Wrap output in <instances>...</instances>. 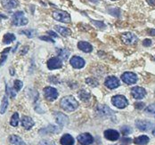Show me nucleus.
I'll return each mask as SVG.
<instances>
[{
    "label": "nucleus",
    "instance_id": "nucleus-25",
    "mask_svg": "<svg viewBox=\"0 0 155 145\" xmlns=\"http://www.w3.org/2000/svg\"><path fill=\"white\" fill-rule=\"evenodd\" d=\"M78 95L79 97V99H80L81 101H83V102H87V101L90 99V97H91L90 93H89L87 90H86V89L80 90V91L78 92Z\"/></svg>",
    "mask_w": 155,
    "mask_h": 145
},
{
    "label": "nucleus",
    "instance_id": "nucleus-34",
    "mask_svg": "<svg viewBox=\"0 0 155 145\" xmlns=\"http://www.w3.org/2000/svg\"><path fill=\"white\" fill-rule=\"evenodd\" d=\"M86 83H87V85L93 86V87L98 85V81L96 80V79H94V78H87V79H86Z\"/></svg>",
    "mask_w": 155,
    "mask_h": 145
},
{
    "label": "nucleus",
    "instance_id": "nucleus-12",
    "mask_svg": "<svg viewBox=\"0 0 155 145\" xmlns=\"http://www.w3.org/2000/svg\"><path fill=\"white\" fill-rule=\"evenodd\" d=\"M131 95L137 100H142L143 98L146 95V91L144 88L140 87V86H135L131 89Z\"/></svg>",
    "mask_w": 155,
    "mask_h": 145
},
{
    "label": "nucleus",
    "instance_id": "nucleus-43",
    "mask_svg": "<svg viewBox=\"0 0 155 145\" xmlns=\"http://www.w3.org/2000/svg\"><path fill=\"white\" fill-rule=\"evenodd\" d=\"M1 54H2V58L0 59V65L3 64L5 62L6 58H7V54H3V53H1Z\"/></svg>",
    "mask_w": 155,
    "mask_h": 145
},
{
    "label": "nucleus",
    "instance_id": "nucleus-28",
    "mask_svg": "<svg viewBox=\"0 0 155 145\" xmlns=\"http://www.w3.org/2000/svg\"><path fill=\"white\" fill-rule=\"evenodd\" d=\"M8 99L6 96H4L3 98V101H2V104H1V107H0V114H4V113L7 110V107H8Z\"/></svg>",
    "mask_w": 155,
    "mask_h": 145
},
{
    "label": "nucleus",
    "instance_id": "nucleus-26",
    "mask_svg": "<svg viewBox=\"0 0 155 145\" xmlns=\"http://www.w3.org/2000/svg\"><path fill=\"white\" fill-rule=\"evenodd\" d=\"M15 36L13 33H6L3 37V43L5 45H9L11 43H13L15 40Z\"/></svg>",
    "mask_w": 155,
    "mask_h": 145
},
{
    "label": "nucleus",
    "instance_id": "nucleus-20",
    "mask_svg": "<svg viewBox=\"0 0 155 145\" xmlns=\"http://www.w3.org/2000/svg\"><path fill=\"white\" fill-rule=\"evenodd\" d=\"M78 47L85 53H91L93 51V47L86 41H80L78 43Z\"/></svg>",
    "mask_w": 155,
    "mask_h": 145
},
{
    "label": "nucleus",
    "instance_id": "nucleus-29",
    "mask_svg": "<svg viewBox=\"0 0 155 145\" xmlns=\"http://www.w3.org/2000/svg\"><path fill=\"white\" fill-rule=\"evenodd\" d=\"M19 124V114L17 112L14 113V115L12 116L11 118V120H10V125L12 127H17Z\"/></svg>",
    "mask_w": 155,
    "mask_h": 145
},
{
    "label": "nucleus",
    "instance_id": "nucleus-21",
    "mask_svg": "<svg viewBox=\"0 0 155 145\" xmlns=\"http://www.w3.org/2000/svg\"><path fill=\"white\" fill-rule=\"evenodd\" d=\"M60 143L62 145H73L74 144V139L71 134H66L62 135L61 140H60Z\"/></svg>",
    "mask_w": 155,
    "mask_h": 145
},
{
    "label": "nucleus",
    "instance_id": "nucleus-33",
    "mask_svg": "<svg viewBox=\"0 0 155 145\" xmlns=\"http://www.w3.org/2000/svg\"><path fill=\"white\" fill-rule=\"evenodd\" d=\"M92 21V23H93L94 26H96L98 29H101V30H104V29H105L106 28V25L103 22V21Z\"/></svg>",
    "mask_w": 155,
    "mask_h": 145
},
{
    "label": "nucleus",
    "instance_id": "nucleus-44",
    "mask_svg": "<svg viewBox=\"0 0 155 145\" xmlns=\"http://www.w3.org/2000/svg\"><path fill=\"white\" fill-rule=\"evenodd\" d=\"M29 51V47H25L24 49H22L21 51V55H24V54H26V53Z\"/></svg>",
    "mask_w": 155,
    "mask_h": 145
},
{
    "label": "nucleus",
    "instance_id": "nucleus-38",
    "mask_svg": "<svg viewBox=\"0 0 155 145\" xmlns=\"http://www.w3.org/2000/svg\"><path fill=\"white\" fill-rule=\"evenodd\" d=\"M39 145H55L54 142L52 141H49V140H42L40 143H39Z\"/></svg>",
    "mask_w": 155,
    "mask_h": 145
},
{
    "label": "nucleus",
    "instance_id": "nucleus-22",
    "mask_svg": "<svg viewBox=\"0 0 155 145\" xmlns=\"http://www.w3.org/2000/svg\"><path fill=\"white\" fill-rule=\"evenodd\" d=\"M54 30L59 33L60 35H62V37H68L70 35H71V31L66 27H62V26H54Z\"/></svg>",
    "mask_w": 155,
    "mask_h": 145
},
{
    "label": "nucleus",
    "instance_id": "nucleus-41",
    "mask_svg": "<svg viewBox=\"0 0 155 145\" xmlns=\"http://www.w3.org/2000/svg\"><path fill=\"white\" fill-rule=\"evenodd\" d=\"M135 107L137 110H143L144 107V103L143 102H137V103H135Z\"/></svg>",
    "mask_w": 155,
    "mask_h": 145
},
{
    "label": "nucleus",
    "instance_id": "nucleus-10",
    "mask_svg": "<svg viewBox=\"0 0 155 145\" xmlns=\"http://www.w3.org/2000/svg\"><path fill=\"white\" fill-rule=\"evenodd\" d=\"M62 66V59L60 57H52L47 62V68L49 69H61Z\"/></svg>",
    "mask_w": 155,
    "mask_h": 145
},
{
    "label": "nucleus",
    "instance_id": "nucleus-17",
    "mask_svg": "<svg viewBox=\"0 0 155 145\" xmlns=\"http://www.w3.org/2000/svg\"><path fill=\"white\" fill-rule=\"evenodd\" d=\"M1 5L5 9L11 10L19 5V2L18 0H1Z\"/></svg>",
    "mask_w": 155,
    "mask_h": 145
},
{
    "label": "nucleus",
    "instance_id": "nucleus-18",
    "mask_svg": "<svg viewBox=\"0 0 155 145\" xmlns=\"http://www.w3.org/2000/svg\"><path fill=\"white\" fill-rule=\"evenodd\" d=\"M34 121L33 119L28 117V116H23L22 118H21V126L23 128H25L26 130H30L31 128H32V127L34 126Z\"/></svg>",
    "mask_w": 155,
    "mask_h": 145
},
{
    "label": "nucleus",
    "instance_id": "nucleus-53",
    "mask_svg": "<svg viewBox=\"0 0 155 145\" xmlns=\"http://www.w3.org/2000/svg\"><path fill=\"white\" fill-rule=\"evenodd\" d=\"M118 145H120V144H118ZM121 145H123V144H122V143H121Z\"/></svg>",
    "mask_w": 155,
    "mask_h": 145
},
{
    "label": "nucleus",
    "instance_id": "nucleus-48",
    "mask_svg": "<svg viewBox=\"0 0 155 145\" xmlns=\"http://www.w3.org/2000/svg\"><path fill=\"white\" fill-rule=\"evenodd\" d=\"M10 50H11V48H10V47H8V48L5 49V50H4V51L2 52V53H3V54H6V53H8V52H9Z\"/></svg>",
    "mask_w": 155,
    "mask_h": 145
},
{
    "label": "nucleus",
    "instance_id": "nucleus-50",
    "mask_svg": "<svg viewBox=\"0 0 155 145\" xmlns=\"http://www.w3.org/2000/svg\"><path fill=\"white\" fill-rule=\"evenodd\" d=\"M10 70H11V75H12V76H14V74H15L14 69H10Z\"/></svg>",
    "mask_w": 155,
    "mask_h": 145
},
{
    "label": "nucleus",
    "instance_id": "nucleus-35",
    "mask_svg": "<svg viewBox=\"0 0 155 145\" xmlns=\"http://www.w3.org/2000/svg\"><path fill=\"white\" fill-rule=\"evenodd\" d=\"M23 86V83L21 82V80H15V90L16 92H19L21 89V87Z\"/></svg>",
    "mask_w": 155,
    "mask_h": 145
},
{
    "label": "nucleus",
    "instance_id": "nucleus-13",
    "mask_svg": "<svg viewBox=\"0 0 155 145\" xmlns=\"http://www.w3.org/2000/svg\"><path fill=\"white\" fill-rule=\"evenodd\" d=\"M104 137L109 140V141H111V142H115L117 140L120 139V133L114 129H108V130H105L104 133Z\"/></svg>",
    "mask_w": 155,
    "mask_h": 145
},
{
    "label": "nucleus",
    "instance_id": "nucleus-23",
    "mask_svg": "<svg viewBox=\"0 0 155 145\" xmlns=\"http://www.w3.org/2000/svg\"><path fill=\"white\" fill-rule=\"evenodd\" d=\"M9 142L12 145H25V143L22 141V139L18 135H15V134L9 136Z\"/></svg>",
    "mask_w": 155,
    "mask_h": 145
},
{
    "label": "nucleus",
    "instance_id": "nucleus-46",
    "mask_svg": "<svg viewBox=\"0 0 155 145\" xmlns=\"http://www.w3.org/2000/svg\"><path fill=\"white\" fill-rule=\"evenodd\" d=\"M150 5H155V0H146Z\"/></svg>",
    "mask_w": 155,
    "mask_h": 145
},
{
    "label": "nucleus",
    "instance_id": "nucleus-36",
    "mask_svg": "<svg viewBox=\"0 0 155 145\" xmlns=\"http://www.w3.org/2000/svg\"><path fill=\"white\" fill-rule=\"evenodd\" d=\"M145 112L148 113V114H155V103L149 105L145 109Z\"/></svg>",
    "mask_w": 155,
    "mask_h": 145
},
{
    "label": "nucleus",
    "instance_id": "nucleus-19",
    "mask_svg": "<svg viewBox=\"0 0 155 145\" xmlns=\"http://www.w3.org/2000/svg\"><path fill=\"white\" fill-rule=\"evenodd\" d=\"M61 131V128L59 127H56V126H51L49 125L48 127H45V128H42L39 133L41 134H57Z\"/></svg>",
    "mask_w": 155,
    "mask_h": 145
},
{
    "label": "nucleus",
    "instance_id": "nucleus-40",
    "mask_svg": "<svg viewBox=\"0 0 155 145\" xmlns=\"http://www.w3.org/2000/svg\"><path fill=\"white\" fill-rule=\"evenodd\" d=\"M143 45L145 47H149L150 46H152V40L146 38V39H144V40L143 41Z\"/></svg>",
    "mask_w": 155,
    "mask_h": 145
},
{
    "label": "nucleus",
    "instance_id": "nucleus-52",
    "mask_svg": "<svg viewBox=\"0 0 155 145\" xmlns=\"http://www.w3.org/2000/svg\"><path fill=\"white\" fill-rule=\"evenodd\" d=\"M111 1H116V0H111Z\"/></svg>",
    "mask_w": 155,
    "mask_h": 145
},
{
    "label": "nucleus",
    "instance_id": "nucleus-5",
    "mask_svg": "<svg viewBox=\"0 0 155 145\" xmlns=\"http://www.w3.org/2000/svg\"><path fill=\"white\" fill-rule=\"evenodd\" d=\"M43 92H44V96H45V98L47 99V101H49V102H53V101L56 100L58 95H59L58 91L55 88L52 87V86H47V87H45L44 90H43Z\"/></svg>",
    "mask_w": 155,
    "mask_h": 145
},
{
    "label": "nucleus",
    "instance_id": "nucleus-6",
    "mask_svg": "<svg viewBox=\"0 0 155 145\" xmlns=\"http://www.w3.org/2000/svg\"><path fill=\"white\" fill-rule=\"evenodd\" d=\"M121 40L126 45H134L138 41V37L131 32H126L121 36Z\"/></svg>",
    "mask_w": 155,
    "mask_h": 145
},
{
    "label": "nucleus",
    "instance_id": "nucleus-27",
    "mask_svg": "<svg viewBox=\"0 0 155 145\" xmlns=\"http://www.w3.org/2000/svg\"><path fill=\"white\" fill-rule=\"evenodd\" d=\"M57 53H58V55L60 56V58H61L62 60H67V59L69 58L70 52H69L68 49H57Z\"/></svg>",
    "mask_w": 155,
    "mask_h": 145
},
{
    "label": "nucleus",
    "instance_id": "nucleus-47",
    "mask_svg": "<svg viewBox=\"0 0 155 145\" xmlns=\"http://www.w3.org/2000/svg\"><path fill=\"white\" fill-rule=\"evenodd\" d=\"M148 32H149L148 34H149L150 36H155V30H150Z\"/></svg>",
    "mask_w": 155,
    "mask_h": 145
},
{
    "label": "nucleus",
    "instance_id": "nucleus-51",
    "mask_svg": "<svg viewBox=\"0 0 155 145\" xmlns=\"http://www.w3.org/2000/svg\"><path fill=\"white\" fill-rule=\"evenodd\" d=\"M153 61H154V62H155V56H154V57H153Z\"/></svg>",
    "mask_w": 155,
    "mask_h": 145
},
{
    "label": "nucleus",
    "instance_id": "nucleus-24",
    "mask_svg": "<svg viewBox=\"0 0 155 145\" xmlns=\"http://www.w3.org/2000/svg\"><path fill=\"white\" fill-rule=\"evenodd\" d=\"M149 141L150 139L147 135H140L134 140V143L137 145H146Z\"/></svg>",
    "mask_w": 155,
    "mask_h": 145
},
{
    "label": "nucleus",
    "instance_id": "nucleus-30",
    "mask_svg": "<svg viewBox=\"0 0 155 145\" xmlns=\"http://www.w3.org/2000/svg\"><path fill=\"white\" fill-rule=\"evenodd\" d=\"M108 13L110 15H112V16L114 17H120V14H121L120 10L119 8H115V7H110V8H109Z\"/></svg>",
    "mask_w": 155,
    "mask_h": 145
},
{
    "label": "nucleus",
    "instance_id": "nucleus-31",
    "mask_svg": "<svg viewBox=\"0 0 155 145\" xmlns=\"http://www.w3.org/2000/svg\"><path fill=\"white\" fill-rule=\"evenodd\" d=\"M20 33L26 35L30 38H32V37H34L36 36V31H34V30H24V31H20Z\"/></svg>",
    "mask_w": 155,
    "mask_h": 145
},
{
    "label": "nucleus",
    "instance_id": "nucleus-49",
    "mask_svg": "<svg viewBox=\"0 0 155 145\" xmlns=\"http://www.w3.org/2000/svg\"><path fill=\"white\" fill-rule=\"evenodd\" d=\"M89 1L92 2V3H94V4H97L99 2V0H89Z\"/></svg>",
    "mask_w": 155,
    "mask_h": 145
},
{
    "label": "nucleus",
    "instance_id": "nucleus-1",
    "mask_svg": "<svg viewBox=\"0 0 155 145\" xmlns=\"http://www.w3.org/2000/svg\"><path fill=\"white\" fill-rule=\"evenodd\" d=\"M60 105L62 110L68 112H72L76 111L78 107V102L77 100L72 96H65L60 102Z\"/></svg>",
    "mask_w": 155,
    "mask_h": 145
},
{
    "label": "nucleus",
    "instance_id": "nucleus-37",
    "mask_svg": "<svg viewBox=\"0 0 155 145\" xmlns=\"http://www.w3.org/2000/svg\"><path fill=\"white\" fill-rule=\"evenodd\" d=\"M6 89H7V94H9L10 95V96L12 97V98H15L16 95V91L15 90H14V89H12L11 87H9L8 88V86L6 85Z\"/></svg>",
    "mask_w": 155,
    "mask_h": 145
},
{
    "label": "nucleus",
    "instance_id": "nucleus-7",
    "mask_svg": "<svg viewBox=\"0 0 155 145\" xmlns=\"http://www.w3.org/2000/svg\"><path fill=\"white\" fill-rule=\"evenodd\" d=\"M121 79L127 85H133V84H136L137 83V76L135 73H133V72L127 71V72H124L122 74Z\"/></svg>",
    "mask_w": 155,
    "mask_h": 145
},
{
    "label": "nucleus",
    "instance_id": "nucleus-8",
    "mask_svg": "<svg viewBox=\"0 0 155 145\" xmlns=\"http://www.w3.org/2000/svg\"><path fill=\"white\" fill-rule=\"evenodd\" d=\"M78 141L81 145H90L94 143V138L90 134L84 133L78 136Z\"/></svg>",
    "mask_w": 155,
    "mask_h": 145
},
{
    "label": "nucleus",
    "instance_id": "nucleus-11",
    "mask_svg": "<svg viewBox=\"0 0 155 145\" xmlns=\"http://www.w3.org/2000/svg\"><path fill=\"white\" fill-rule=\"evenodd\" d=\"M96 112L102 117H110L112 114H114V111L110 110L108 106L104 105V104H99L96 107Z\"/></svg>",
    "mask_w": 155,
    "mask_h": 145
},
{
    "label": "nucleus",
    "instance_id": "nucleus-2",
    "mask_svg": "<svg viewBox=\"0 0 155 145\" xmlns=\"http://www.w3.org/2000/svg\"><path fill=\"white\" fill-rule=\"evenodd\" d=\"M53 18L58 21H61V22H63V23H70L71 21V15L64 12V11H62V10H56L54 11L53 14Z\"/></svg>",
    "mask_w": 155,
    "mask_h": 145
},
{
    "label": "nucleus",
    "instance_id": "nucleus-14",
    "mask_svg": "<svg viewBox=\"0 0 155 145\" xmlns=\"http://www.w3.org/2000/svg\"><path fill=\"white\" fill-rule=\"evenodd\" d=\"M104 85L109 89H115L120 86V80L118 79V78L114 76H110L108 78H106Z\"/></svg>",
    "mask_w": 155,
    "mask_h": 145
},
{
    "label": "nucleus",
    "instance_id": "nucleus-4",
    "mask_svg": "<svg viewBox=\"0 0 155 145\" xmlns=\"http://www.w3.org/2000/svg\"><path fill=\"white\" fill-rule=\"evenodd\" d=\"M111 103L118 109H124L128 105V101L124 95H115L111 98Z\"/></svg>",
    "mask_w": 155,
    "mask_h": 145
},
{
    "label": "nucleus",
    "instance_id": "nucleus-16",
    "mask_svg": "<svg viewBox=\"0 0 155 145\" xmlns=\"http://www.w3.org/2000/svg\"><path fill=\"white\" fill-rule=\"evenodd\" d=\"M54 115L55 120H56L58 125L62 127V126H66L69 124V118L65 114L62 112H55Z\"/></svg>",
    "mask_w": 155,
    "mask_h": 145
},
{
    "label": "nucleus",
    "instance_id": "nucleus-9",
    "mask_svg": "<svg viewBox=\"0 0 155 145\" xmlns=\"http://www.w3.org/2000/svg\"><path fill=\"white\" fill-rule=\"evenodd\" d=\"M136 127L139 129L140 131H150L153 128V124L147 120H137L136 121Z\"/></svg>",
    "mask_w": 155,
    "mask_h": 145
},
{
    "label": "nucleus",
    "instance_id": "nucleus-15",
    "mask_svg": "<svg viewBox=\"0 0 155 145\" xmlns=\"http://www.w3.org/2000/svg\"><path fill=\"white\" fill-rule=\"evenodd\" d=\"M70 63L71 65L74 68V69H81L83 68L86 63H85V60L79 56H73L71 61H70Z\"/></svg>",
    "mask_w": 155,
    "mask_h": 145
},
{
    "label": "nucleus",
    "instance_id": "nucleus-42",
    "mask_svg": "<svg viewBox=\"0 0 155 145\" xmlns=\"http://www.w3.org/2000/svg\"><path fill=\"white\" fill-rule=\"evenodd\" d=\"M131 143V139H129V138H123L122 141H121V143L123 145L128 144V143Z\"/></svg>",
    "mask_w": 155,
    "mask_h": 145
},
{
    "label": "nucleus",
    "instance_id": "nucleus-45",
    "mask_svg": "<svg viewBox=\"0 0 155 145\" xmlns=\"http://www.w3.org/2000/svg\"><path fill=\"white\" fill-rule=\"evenodd\" d=\"M47 34H48L49 36H52V37H58V35H57L56 33L54 32V31H47Z\"/></svg>",
    "mask_w": 155,
    "mask_h": 145
},
{
    "label": "nucleus",
    "instance_id": "nucleus-32",
    "mask_svg": "<svg viewBox=\"0 0 155 145\" xmlns=\"http://www.w3.org/2000/svg\"><path fill=\"white\" fill-rule=\"evenodd\" d=\"M120 131H121V133H122L123 135H128V134H130L133 132L132 128L130 127H128V126H123L120 128Z\"/></svg>",
    "mask_w": 155,
    "mask_h": 145
},
{
    "label": "nucleus",
    "instance_id": "nucleus-39",
    "mask_svg": "<svg viewBox=\"0 0 155 145\" xmlns=\"http://www.w3.org/2000/svg\"><path fill=\"white\" fill-rule=\"evenodd\" d=\"M39 38H40L41 40H44V41H47V42H52V43H54V41L53 40V38H51L50 37L42 36V37H39Z\"/></svg>",
    "mask_w": 155,
    "mask_h": 145
},
{
    "label": "nucleus",
    "instance_id": "nucleus-3",
    "mask_svg": "<svg viewBox=\"0 0 155 145\" xmlns=\"http://www.w3.org/2000/svg\"><path fill=\"white\" fill-rule=\"evenodd\" d=\"M28 23V19L24 17V13L21 11L16 12L12 18V24L14 26H23Z\"/></svg>",
    "mask_w": 155,
    "mask_h": 145
}]
</instances>
